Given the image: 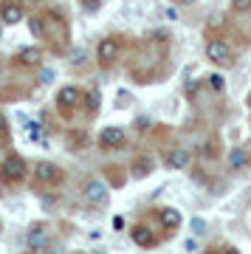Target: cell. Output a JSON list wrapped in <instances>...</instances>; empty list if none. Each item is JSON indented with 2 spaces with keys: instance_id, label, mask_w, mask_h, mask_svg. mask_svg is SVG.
I'll use <instances>...</instances> for the list:
<instances>
[{
  "instance_id": "13",
  "label": "cell",
  "mask_w": 251,
  "mask_h": 254,
  "mask_svg": "<svg viewBox=\"0 0 251 254\" xmlns=\"http://www.w3.org/2000/svg\"><path fill=\"white\" fill-rule=\"evenodd\" d=\"M153 158H147V155H141V158H135L133 161V167H130V175L133 178H147V175L153 173Z\"/></svg>"
},
{
  "instance_id": "22",
  "label": "cell",
  "mask_w": 251,
  "mask_h": 254,
  "mask_svg": "<svg viewBox=\"0 0 251 254\" xmlns=\"http://www.w3.org/2000/svg\"><path fill=\"white\" fill-rule=\"evenodd\" d=\"M184 249H187V252H197V243L195 240H184Z\"/></svg>"
},
{
  "instance_id": "2",
  "label": "cell",
  "mask_w": 251,
  "mask_h": 254,
  "mask_svg": "<svg viewBox=\"0 0 251 254\" xmlns=\"http://www.w3.org/2000/svg\"><path fill=\"white\" fill-rule=\"evenodd\" d=\"M82 96H85V91L76 88V85L60 88V93H57V108H60V113H63V116H73V110L82 105Z\"/></svg>"
},
{
  "instance_id": "8",
  "label": "cell",
  "mask_w": 251,
  "mask_h": 254,
  "mask_svg": "<svg viewBox=\"0 0 251 254\" xmlns=\"http://www.w3.org/2000/svg\"><path fill=\"white\" fill-rule=\"evenodd\" d=\"M23 17H26V9L20 6L17 0H6L0 6V23L3 26H17V23H23Z\"/></svg>"
},
{
  "instance_id": "23",
  "label": "cell",
  "mask_w": 251,
  "mask_h": 254,
  "mask_svg": "<svg viewBox=\"0 0 251 254\" xmlns=\"http://www.w3.org/2000/svg\"><path fill=\"white\" fill-rule=\"evenodd\" d=\"M122 226H125V218H122V215H116V218H113V229H116V232H119V229H122Z\"/></svg>"
},
{
  "instance_id": "18",
  "label": "cell",
  "mask_w": 251,
  "mask_h": 254,
  "mask_svg": "<svg viewBox=\"0 0 251 254\" xmlns=\"http://www.w3.org/2000/svg\"><path fill=\"white\" fill-rule=\"evenodd\" d=\"M232 9L234 11H249L251 9V0H232Z\"/></svg>"
},
{
  "instance_id": "24",
  "label": "cell",
  "mask_w": 251,
  "mask_h": 254,
  "mask_svg": "<svg viewBox=\"0 0 251 254\" xmlns=\"http://www.w3.org/2000/svg\"><path fill=\"white\" fill-rule=\"evenodd\" d=\"M212 88H217V91H220V88H223V79H220V76H212Z\"/></svg>"
},
{
  "instance_id": "25",
  "label": "cell",
  "mask_w": 251,
  "mask_h": 254,
  "mask_svg": "<svg viewBox=\"0 0 251 254\" xmlns=\"http://www.w3.org/2000/svg\"><path fill=\"white\" fill-rule=\"evenodd\" d=\"M178 6H192V3H197V0H175Z\"/></svg>"
},
{
  "instance_id": "5",
  "label": "cell",
  "mask_w": 251,
  "mask_h": 254,
  "mask_svg": "<svg viewBox=\"0 0 251 254\" xmlns=\"http://www.w3.org/2000/svg\"><path fill=\"white\" fill-rule=\"evenodd\" d=\"M119 48L122 46H119L116 37H105V40L96 46V63L102 65V68H110V65L119 60Z\"/></svg>"
},
{
  "instance_id": "10",
  "label": "cell",
  "mask_w": 251,
  "mask_h": 254,
  "mask_svg": "<svg viewBox=\"0 0 251 254\" xmlns=\"http://www.w3.org/2000/svg\"><path fill=\"white\" fill-rule=\"evenodd\" d=\"M14 63H17V65H26V68H37V65L43 63V48H37V46L20 48L17 57H14Z\"/></svg>"
},
{
  "instance_id": "9",
  "label": "cell",
  "mask_w": 251,
  "mask_h": 254,
  "mask_svg": "<svg viewBox=\"0 0 251 254\" xmlns=\"http://www.w3.org/2000/svg\"><path fill=\"white\" fill-rule=\"evenodd\" d=\"M34 175H37V181L40 184H60L63 181V173H60L51 161H37Z\"/></svg>"
},
{
  "instance_id": "6",
  "label": "cell",
  "mask_w": 251,
  "mask_h": 254,
  "mask_svg": "<svg viewBox=\"0 0 251 254\" xmlns=\"http://www.w3.org/2000/svg\"><path fill=\"white\" fill-rule=\"evenodd\" d=\"M48 246H51V237H48V229L43 226H31L26 232V249L34 254H43L48 252Z\"/></svg>"
},
{
  "instance_id": "3",
  "label": "cell",
  "mask_w": 251,
  "mask_h": 254,
  "mask_svg": "<svg viewBox=\"0 0 251 254\" xmlns=\"http://www.w3.org/2000/svg\"><path fill=\"white\" fill-rule=\"evenodd\" d=\"M85 200H88V203H93L96 209H105L110 203L108 184L99 181V178H88V181H85Z\"/></svg>"
},
{
  "instance_id": "21",
  "label": "cell",
  "mask_w": 251,
  "mask_h": 254,
  "mask_svg": "<svg viewBox=\"0 0 251 254\" xmlns=\"http://www.w3.org/2000/svg\"><path fill=\"white\" fill-rule=\"evenodd\" d=\"M9 138V125H6V119L0 116V141H6Z\"/></svg>"
},
{
  "instance_id": "1",
  "label": "cell",
  "mask_w": 251,
  "mask_h": 254,
  "mask_svg": "<svg viewBox=\"0 0 251 254\" xmlns=\"http://www.w3.org/2000/svg\"><path fill=\"white\" fill-rule=\"evenodd\" d=\"M26 178V158L20 153H9L0 164V181L6 184H20Z\"/></svg>"
},
{
  "instance_id": "11",
  "label": "cell",
  "mask_w": 251,
  "mask_h": 254,
  "mask_svg": "<svg viewBox=\"0 0 251 254\" xmlns=\"http://www.w3.org/2000/svg\"><path fill=\"white\" fill-rule=\"evenodd\" d=\"M130 237L138 249H153L155 246V232L150 226H133L130 229Z\"/></svg>"
},
{
  "instance_id": "14",
  "label": "cell",
  "mask_w": 251,
  "mask_h": 254,
  "mask_svg": "<svg viewBox=\"0 0 251 254\" xmlns=\"http://www.w3.org/2000/svg\"><path fill=\"white\" fill-rule=\"evenodd\" d=\"M167 161H170L172 170H184V167L192 161V153H189V150H184V147H178V150H172V153L167 155Z\"/></svg>"
},
{
  "instance_id": "17",
  "label": "cell",
  "mask_w": 251,
  "mask_h": 254,
  "mask_svg": "<svg viewBox=\"0 0 251 254\" xmlns=\"http://www.w3.org/2000/svg\"><path fill=\"white\" fill-rule=\"evenodd\" d=\"M189 226H192V235H195V237H200V235H206V220H203V218H192V220H189Z\"/></svg>"
},
{
  "instance_id": "28",
  "label": "cell",
  "mask_w": 251,
  "mask_h": 254,
  "mask_svg": "<svg viewBox=\"0 0 251 254\" xmlns=\"http://www.w3.org/2000/svg\"><path fill=\"white\" fill-rule=\"evenodd\" d=\"M249 105H251V96H249Z\"/></svg>"
},
{
  "instance_id": "20",
  "label": "cell",
  "mask_w": 251,
  "mask_h": 254,
  "mask_svg": "<svg viewBox=\"0 0 251 254\" xmlns=\"http://www.w3.org/2000/svg\"><path fill=\"white\" fill-rule=\"evenodd\" d=\"M31 34H34V37H43V20H40V17L31 20Z\"/></svg>"
},
{
  "instance_id": "4",
  "label": "cell",
  "mask_w": 251,
  "mask_h": 254,
  "mask_svg": "<svg viewBox=\"0 0 251 254\" xmlns=\"http://www.w3.org/2000/svg\"><path fill=\"white\" fill-rule=\"evenodd\" d=\"M206 60L215 65H229L232 63V48H229V43L220 40V37H212L206 43Z\"/></svg>"
},
{
  "instance_id": "26",
  "label": "cell",
  "mask_w": 251,
  "mask_h": 254,
  "mask_svg": "<svg viewBox=\"0 0 251 254\" xmlns=\"http://www.w3.org/2000/svg\"><path fill=\"white\" fill-rule=\"evenodd\" d=\"M26 3H34V6H40V3H45V0H26Z\"/></svg>"
},
{
  "instance_id": "15",
  "label": "cell",
  "mask_w": 251,
  "mask_h": 254,
  "mask_svg": "<svg viewBox=\"0 0 251 254\" xmlns=\"http://www.w3.org/2000/svg\"><path fill=\"white\" fill-rule=\"evenodd\" d=\"M246 164H249V153L243 147H234L232 153H229V170H243Z\"/></svg>"
},
{
  "instance_id": "7",
  "label": "cell",
  "mask_w": 251,
  "mask_h": 254,
  "mask_svg": "<svg viewBox=\"0 0 251 254\" xmlns=\"http://www.w3.org/2000/svg\"><path fill=\"white\" fill-rule=\"evenodd\" d=\"M125 144H127V138H125L122 127H105L99 133V147H105V150H122Z\"/></svg>"
},
{
  "instance_id": "12",
  "label": "cell",
  "mask_w": 251,
  "mask_h": 254,
  "mask_svg": "<svg viewBox=\"0 0 251 254\" xmlns=\"http://www.w3.org/2000/svg\"><path fill=\"white\" fill-rule=\"evenodd\" d=\"M158 220H161L164 229H178L184 223V218H181V212L175 206H161L158 209Z\"/></svg>"
},
{
  "instance_id": "27",
  "label": "cell",
  "mask_w": 251,
  "mask_h": 254,
  "mask_svg": "<svg viewBox=\"0 0 251 254\" xmlns=\"http://www.w3.org/2000/svg\"><path fill=\"white\" fill-rule=\"evenodd\" d=\"M0 34H3V23H0Z\"/></svg>"
},
{
  "instance_id": "19",
  "label": "cell",
  "mask_w": 251,
  "mask_h": 254,
  "mask_svg": "<svg viewBox=\"0 0 251 254\" xmlns=\"http://www.w3.org/2000/svg\"><path fill=\"white\" fill-rule=\"evenodd\" d=\"M54 82V71L48 68V71H40V85H51Z\"/></svg>"
},
{
  "instance_id": "16",
  "label": "cell",
  "mask_w": 251,
  "mask_h": 254,
  "mask_svg": "<svg viewBox=\"0 0 251 254\" xmlns=\"http://www.w3.org/2000/svg\"><path fill=\"white\" fill-rule=\"evenodd\" d=\"M82 102H85V108H88V113H96V110H99V105H102V96H99V91H85Z\"/></svg>"
}]
</instances>
